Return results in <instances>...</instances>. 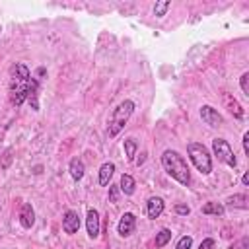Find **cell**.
<instances>
[{
  "label": "cell",
  "mask_w": 249,
  "mask_h": 249,
  "mask_svg": "<svg viewBox=\"0 0 249 249\" xmlns=\"http://www.w3.org/2000/svg\"><path fill=\"white\" fill-rule=\"evenodd\" d=\"M29 84L31 72L23 62H14L10 66V101L12 105L19 107L29 97Z\"/></svg>",
  "instance_id": "1"
},
{
  "label": "cell",
  "mask_w": 249,
  "mask_h": 249,
  "mask_svg": "<svg viewBox=\"0 0 249 249\" xmlns=\"http://www.w3.org/2000/svg\"><path fill=\"white\" fill-rule=\"evenodd\" d=\"M161 165H163L165 173L171 179H175L183 187H189V183H191V169L187 165V160L177 150H163Z\"/></svg>",
  "instance_id": "2"
},
{
  "label": "cell",
  "mask_w": 249,
  "mask_h": 249,
  "mask_svg": "<svg viewBox=\"0 0 249 249\" xmlns=\"http://www.w3.org/2000/svg\"><path fill=\"white\" fill-rule=\"evenodd\" d=\"M134 109H136V103H134L132 99H123V101L113 109V115H111L109 124H107V134H109V138H115V136L124 128V124H126L128 119L132 117Z\"/></svg>",
  "instance_id": "3"
},
{
  "label": "cell",
  "mask_w": 249,
  "mask_h": 249,
  "mask_svg": "<svg viewBox=\"0 0 249 249\" xmlns=\"http://www.w3.org/2000/svg\"><path fill=\"white\" fill-rule=\"evenodd\" d=\"M187 154H189V160L193 161V165L196 167V171L200 175H210L212 173V156H210L208 148L202 142H189L187 144Z\"/></svg>",
  "instance_id": "4"
},
{
  "label": "cell",
  "mask_w": 249,
  "mask_h": 249,
  "mask_svg": "<svg viewBox=\"0 0 249 249\" xmlns=\"http://www.w3.org/2000/svg\"><path fill=\"white\" fill-rule=\"evenodd\" d=\"M212 152H214V156H216L222 163H226V165H230V167H235V165H237V158H235L231 146L228 144V140H224V138H214V140H212Z\"/></svg>",
  "instance_id": "5"
},
{
  "label": "cell",
  "mask_w": 249,
  "mask_h": 249,
  "mask_svg": "<svg viewBox=\"0 0 249 249\" xmlns=\"http://www.w3.org/2000/svg\"><path fill=\"white\" fill-rule=\"evenodd\" d=\"M136 230V216L132 212H124L121 218H119V224H117V233L121 237H128L132 235Z\"/></svg>",
  "instance_id": "6"
},
{
  "label": "cell",
  "mask_w": 249,
  "mask_h": 249,
  "mask_svg": "<svg viewBox=\"0 0 249 249\" xmlns=\"http://www.w3.org/2000/svg\"><path fill=\"white\" fill-rule=\"evenodd\" d=\"M200 119H202L208 126H212V128L224 124V117H222V115L218 113V109H214L212 105H202V107H200Z\"/></svg>",
  "instance_id": "7"
},
{
  "label": "cell",
  "mask_w": 249,
  "mask_h": 249,
  "mask_svg": "<svg viewBox=\"0 0 249 249\" xmlns=\"http://www.w3.org/2000/svg\"><path fill=\"white\" fill-rule=\"evenodd\" d=\"M78 230H80V214L76 210H66L62 214V231L74 235Z\"/></svg>",
  "instance_id": "8"
},
{
  "label": "cell",
  "mask_w": 249,
  "mask_h": 249,
  "mask_svg": "<svg viewBox=\"0 0 249 249\" xmlns=\"http://www.w3.org/2000/svg\"><path fill=\"white\" fill-rule=\"evenodd\" d=\"M86 230H88V237L89 239H97L99 237V212L95 208H88Z\"/></svg>",
  "instance_id": "9"
},
{
  "label": "cell",
  "mask_w": 249,
  "mask_h": 249,
  "mask_svg": "<svg viewBox=\"0 0 249 249\" xmlns=\"http://www.w3.org/2000/svg\"><path fill=\"white\" fill-rule=\"evenodd\" d=\"M163 210H165V202H163L161 196H150L148 198V202H146V214H148L150 220L160 218L163 214Z\"/></svg>",
  "instance_id": "10"
},
{
  "label": "cell",
  "mask_w": 249,
  "mask_h": 249,
  "mask_svg": "<svg viewBox=\"0 0 249 249\" xmlns=\"http://www.w3.org/2000/svg\"><path fill=\"white\" fill-rule=\"evenodd\" d=\"M19 224L23 230H31L33 224H35V210L29 202H23L21 208H19Z\"/></svg>",
  "instance_id": "11"
},
{
  "label": "cell",
  "mask_w": 249,
  "mask_h": 249,
  "mask_svg": "<svg viewBox=\"0 0 249 249\" xmlns=\"http://www.w3.org/2000/svg\"><path fill=\"white\" fill-rule=\"evenodd\" d=\"M222 99H224V105H226V109L233 115V119H237V121H241L243 119V115H245V111H243V107L239 105V101L231 95V93H224L222 95Z\"/></svg>",
  "instance_id": "12"
},
{
  "label": "cell",
  "mask_w": 249,
  "mask_h": 249,
  "mask_svg": "<svg viewBox=\"0 0 249 249\" xmlns=\"http://www.w3.org/2000/svg\"><path fill=\"white\" fill-rule=\"evenodd\" d=\"M113 173H115V163H113V161H105V163H101V167H99V175H97L99 185H101V187H107V185L111 183Z\"/></svg>",
  "instance_id": "13"
},
{
  "label": "cell",
  "mask_w": 249,
  "mask_h": 249,
  "mask_svg": "<svg viewBox=\"0 0 249 249\" xmlns=\"http://www.w3.org/2000/svg\"><path fill=\"white\" fill-rule=\"evenodd\" d=\"M68 173H70V177H72L74 181H80V179L86 175V165H84V161H82L80 158H72L70 163H68Z\"/></svg>",
  "instance_id": "14"
},
{
  "label": "cell",
  "mask_w": 249,
  "mask_h": 249,
  "mask_svg": "<svg viewBox=\"0 0 249 249\" xmlns=\"http://www.w3.org/2000/svg\"><path fill=\"white\" fill-rule=\"evenodd\" d=\"M119 191H121L123 195H126V196L134 195V191H136V181H134V177L128 175V173H123V175H121V181H119Z\"/></svg>",
  "instance_id": "15"
},
{
  "label": "cell",
  "mask_w": 249,
  "mask_h": 249,
  "mask_svg": "<svg viewBox=\"0 0 249 249\" xmlns=\"http://www.w3.org/2000/svg\"><path fill=\"white\" fill-rule=\"evenodd\" d=\"M226 204L230 208H239V210H247L249 208V196L245 193H239V195H233L226 200Z\"/></svg>",
  "instance_id": "16"
},
{
  "label": "cell",
  "mask_w": 249,
  "mask_h": 249,
  "mask_svg": "<svg viewBox=\"0 0 249 249\" xmlns=\"http://www.w3.org/2000/svg\"><path fill=\"white\" fill-rule=\"evenodd\" d=\"M224 212H226V206L222 202L210 200L202 206V214H206V216H224Z\"/></svg>",
  "instance_id": "17"
},
{
  "label": "cell",
  "mask_w": 249,
  "mask_h": 249,
  "mask_svg": "<svg viewBox=\"0 0 249 249\" xmlns=\"http://www.w3.org/2000/svg\"><path fill=\"white\" fill-rule=\"evenodd\" d=\"M123 148H124V156L128 161H134V156H136V150H138V140L136 138H124L123 140Z\"/></svg>",
  "instance_id": "18"
},
{
  "label": "cell",
  "mask_w": 249,
  "mask_h": 249,
  "mask_svg": "<svg viewBox=\"0 0 249 249\" xmlns=\"http://www.w3.org/2000/svg\"><path fill=\"white\" fill-rule=\"evenodd\" d=\"M169 241H171V230H169V228H161V230L156 233L154 245H156V249H161V247H165Z\"/></svg>",
  "instance_id": "19"
},
{
  "label": "cell",
  "mask_w": 249,
  "mask_h": 249,
  "mask_svg": "<svg viewBox=\"0 0 249 249\" xmlns=\"http://www.w3.org/2000/svg\"><path fill=\"white\" fill-rule=\"evenodd\" d=\"M169 8H171V2L169 0H160V2L154 4V16L156 18H163Z\"/></svg>",
  "instance_id": "20"
},
{
  "label": "cell",
  "mask_w": 249,
  "mask_h": 249,
  "mask_svg": "<svg viewBox=\"0 0 249 249\" xmlns=\"http://www.w3.org/2000/svg\"><path fill=\"white\" fill-rule=\"evenodd\" d=\"M12 154H14V150H12V148H6L4 154L0 156V167H2V169H8V167H10V163H12V160H14Z\"/></svg>",
  "instance_id": "21"
},
{
  "label": "cell",
  "mask_w": 249,
  "mask_h": 249,
  "mask_svg": "<svg viewBox=\"0 0 249 249\" xmlns=\"http://www.w3.org/2000/svg\"><path fill=\"white\" fill-rule=\"evenodd\" d=\"M191 247H193V237L191 235H183L175 245V249H191Z\"/></svg>",
  "instance_id": "22"
},
{
  "label": "cell",
  "mask_w": 249,
  "mask_h": 249,
  "mask_svg": "<svg viewBox=\"0 0 249 249\" xmlns=\"http://www.w3.org/2000/svg\"><path fill=\"white\" fill-rule=\"evenodd\" d=\"M230 249H249V237H247V235H243L241 239L233 241V243L230 245Z\"/></svg>",
  "instance_id": "23"
},
{
  "label": "cell",
  "mask_w": 249,
  "mask_h": 249,
  "mask_svg": "<svg viewBox=\"0 0 249 249\" xmlns=\"http://www.w3.org/2000/svg\"><path fill=\"white\" fill-rule=\"evenodd\" d=\"M239 86H241V91H243L245 95H249V72H243V74H241Z\"/></svg>",
  "instance_id": "24"
},
{
  "label": "cell",
  "mask_w": 249,
  "mask_h": 249,
  "mask_svg": "<svg viewBox=\"0 0 249 249\" xmlns=\"http://www.w3.org/2000/svg\"><path fill=\"white\" fill-rule=\"evenodd\" d=\"M119 185H109V202H117L119 200Z\"/></svg>",
  "instance_id": "25"
},
{
  "label": "cell",
  "mask_w": 249,
  "mask_h": 249,
  "mask_svg": "<svg viewBox=\"0 0 249 249\" xmlns=\"http://www.w3.org/2000/svg\"><path fill=\"white\" fill-rule=\"evenodd\" d=\"M175 214H179V216H189L191 214V208L187 206V204H175Z\"/></svg>",
  "instance_id": "26"
},
{
  "label": "cell",
  "mask_w": 249,
  "mask_h": 249,
  "mask_svg": "<svg viewBox=\"0 0 249 249\" xmlns=\"http://www.w3.org/2000/svg\"><path fill=\"white\" fill-rule=\"evenodd\" d=\"M214 245H216V241H214L212 237H204V239L200 241L198 249H214Z\"/></svg>",
  "instance_id": "27"
},
{
  "label": "cell",
  "mask_w": 249,
  "mask_h": 249,
  "mask_svg": "<svg viewBox=\"0 0 249 249\" xmlns=\"http://www.w3.org/2000/svg\"><path fill=\"white\" fill-rule=\"evenodd\" d=\"M241 142H243V152H245V156H249V132L243 134Z\"/></svg>",
  "instance_id": "28"
},
{
  "label": "cell",
  "mask_w": 249,
  "mask_h": 249,
  "mask_svg": "<svg viewBox=\"0 0 249 249\" xmlns=\"http://www.w3.org/2000/svg\"><path fill=\"white\" fill-rule=\"evenodd\" d=\"M241 183H243V185H245V187H247V185H249V173H247V171H245V173H243V177H241Z\"/></svg>",
  "instance_id": "29"
}]
</instances>
